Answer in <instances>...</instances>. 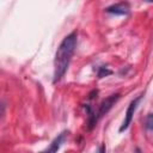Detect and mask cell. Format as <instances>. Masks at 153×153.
Returning a JSON list of instances; mask_svg holds the SVG:
<instances>
[{
  "mask_svg": "<svg viewBox=\"0 0 153 153\" xmlns=\"http://www.w3.org/2000/svg\"><path fill=\"white\" fill-rule=\"evenodd\" d=\"M76 42L78 33L76 31H73L69 35H67L60 43L54 59V82H57L65 76L72 56L75 51Z\"/></svg>",
  "mask_w": 153,
  "mask_h": 153,
  "instance_id": "6da1fadb",
  "label": "cell"
},
{
  "mask_svg": "<svg viewBox=\"0 0 153 153\" xmlns=\"http://www.w3.org/2000/svg\"><path fill=\"white\" fill-rule=\"evenodd\" d=\"M118 99H120V94H118V93L111 94V96H109L106 99H104V100L100 103V105L98 106V110H97V111L90 112V114H88V124H90L88 128L92 129V128L97 124V122H98L105 114H108V111L112 108V105H114Z\"/></svg>",
  "mask_w": 153,
  "mask_h": 153,
  "instance_id": "7a4b0ae2",
  "label": "cell"
},
{
  "mask_svg": "<svg viewBox=\"0 0 153 153\" xmlns=\"http://www.w3.org/2000/svg\"><path fill=\"white\" fill-rule=\"evenodd\" d=\"M140 99H141V96H139L137 98L133 99V100L130 102V104L128 105L127 111H126V116H124V121H123L122 126L120 127V131L126 130V129L129 127V124L131 123V121H133V116H134V112H135V110H136V108H137V105H139Z\"/></svg>",
  "mask_w": 153,
  "mask_h": 153,
  "instance_id": "3957f363",
  "label": "cell"
},
{
  "mask_svg": "<svg viewBox=\"0 0 153 153\" xmlns=\"http://www.w3.org/2000/svg\"><path fill=\"white\" fill-rule=\"evenodd\" d=\"M129 5L127 2H118L116 5H112L110 7H108L105 11L108 13H112V14H118V16H126L129 13Z\"/></svg>",
  "mask_w": 153,
  "mask_h": 153,
  "instance_id": "277c9868",
  "label": "cell"
},
{
  "mask_svg": "<svg viewBox=\"0 0 153 153\" xmlns=\"http://www.w3.org/2000/svg\"><path fill=\"white\" fill-rule=\"evenodd\" d=\"M66 136H67V133L66 131H63V133H61L53 142H51V145H50V147L49 148H47V151H49V152H56L59 148H60V146L65 142V140H66Z\"/></svg>",
  "mask_w": 153,
  "mask_h": 153,
  "instance_id": "5b68a950",
  "label": "cell"
},
{
  "mask_svg": "<svg viewBox=\"0 0 153 153\" xmlns=\"http://www.w3.org/2000/svg\"><path fill=\"white\" fill-rule=\"evenodd\" d=\"M146 127L153 131V114H149L146 117Z\"/></svg>",
  "mask_w": 153,
  "mask_h": 153,
  "instance_id": "8992f818",
  "label": "cell"
},
{
  "mask_svg": "<svg viewBox=\"0 0 153 153\" xmlns=\"http://www.w3.org/2000/svg\"><path fill=\"white\" fill-rule=\"evenodd\" d=\"M110 73H111V71H109V69H106V68L104 69V67H102V68H100V72H99L98 75H99V78H102V76L108 75V74H110Z\"/></svg>",
  "mask_w": 153,
  "mask_h": 153,
  "instance_id": "52a82bcc",
  "label": "cell"
},
{
  "mask_svg": "<svg viewBox=\"0 0 153 153\" xmlns=\"http://www.w3.org/2000/svg\"><path fill=\"white\" fill-rule=\"evenodd\" d=\"M146 2H153V0H145Z\"/></svg>",
  "mask_w": 153,
  "mask_h": 153,
  "instance_id": "ba28073f",
  "label": "cell"
}]
</instances>
